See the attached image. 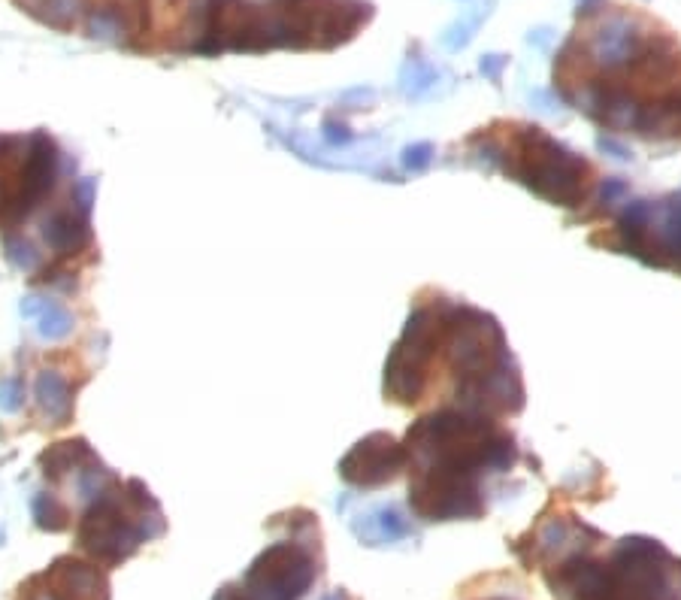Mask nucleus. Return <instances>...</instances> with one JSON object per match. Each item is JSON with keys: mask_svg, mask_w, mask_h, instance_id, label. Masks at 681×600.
<instances>
[{"mask_svg": "<svg viewBox=\"0 0 681 600\" xmlns=\"http://www.w3.org/2000/svg\"><path fill=\"white\" fill-rule=\"evenodd\" d=\"M406 446L418 455L409 504L427 522L476 519L485 510L479 500L482 470L512 464L509 434L461 413L421 419L409 428Z\"/></svg>", "mask_w": 681, "mask_h": 600, "instance_id": "1", "label": "nucleus"}, {"mask_svg": "<svg viewBox=\"0 0 681 600\" xmlns=\"http://www.w3.org/2000/svg\"><path fill=\"white\" fill-rule=\"evenodd\" d=\"M666 561V552L654 540H621L612 564H603L600 600H675Z\"/></svg>", "mask_w": 681, "mask_h": 600, "instance_id": "2", "label": "nucleus"}, {"mask_svg": "<svg viewBox=\"0 0 681 600\" xmlns=\"http://www.w3.org/2000/svg\"><path fill=\"white\" fill-rule=\"evenodd\" d=\"M315 582V561L297 543L270 546L246 573L252 600H300Z\"/></svg>", "mask_w": 681, "mask_h": 600, "instance_id": "3", "label": "nucleus"}, {"mask_svg": "<svg viewBox=\"0 0 681 600\" xmlns=\"http://www.w3.org/2000/svg\"><path fill=\"white\" fill-rule=\"evenodd\" d=\"M85 0H43V10H46V22L52 25H70L76 22V16L82 13Z\"/></svg>", "mask_w": 681, "mask_h": 600, "instance_id": "4", "label": "nucleus"}]
</instances>
